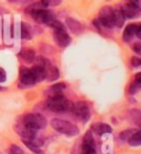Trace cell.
I'll list each match as a JSON object with an SVG mask.
<instances>
[{
    "label": "cell",
    "mask_w": 141,
    "mask_h": 154,
    "mask_svg": "<svg viewBox=\"0 0 141 154\" xmlns=\"http://www.w3.org/2000/svg\"><path fill=\"white\" fill-rule=\"evenodd\" d=\"M125 14L121 9H115L114 10V25L118 28H122L125 23Z\"/></svg>",
    "instance_id": "cell-18"
},
{
    "label": "cell",
    "mask_w": 141,
    "mask_h": 154,
    "mask_svg": "<svg viewBox=\"0 0 141 154\" xmlns=\"http://www.w3.org/2000/svg\"><path fill=\"white\" fill-rule=\"evenodd\" d=\"M121 10L124 12L125 17L129 18V19L137 18L141 14V9L139 7V5H134L132 2H128V4L124 5L122 8H121Z\"/></svg>",
    "instance_id": "cell-10"
},
{
    "label": "cell",
    "mask_w": 141,
    "mask_h": 154,
    "mask_svg": "<svg viewBox=\"0 0 141 154\" xmlns=\"http://www.w3.org/2000/svg\"><path fill=\"white\" fill-rule=\"evenodd\" d=\"M19 56L21 57V59L25 61L27 63H31L34 61L35 59V52L30 48H25V49H22L19 53Z\"/></svg>",
    "instance_id": "cell-15"
},
{
    "label": "cell",
    "mask_w": 141,
    "mask_h": 154,
    "mask_svg": "<svg viewBox=\"0 0 141 154\" xmlns=\"http://www.w3.org/2000/svg\"><path fill=\"white\" fill-rule=\"evenodd\" d=\"M9 1H12V2H13V1H18V0H9Z\"/></svg>",
    "instance_id": "cell-35"
},
{
    "label": "cell",
    "mask_w": 141,
    "mask_h": 154,
    "mask_svg": "<svg viewBox=\"0 0 141 154\" xmlns=\"http://www.w3.org/2000/svg\"><path fill=\"white\" fill-rule=\"evenodd\" d=\"M73 106V103L69 101L64 97L57 99H48L46 101V108L52 112H66L71 111Z\"/></svg>",
    "instance_id": "cell-2"
},
{
    "label": "cell",
    "mask_w": 141,
    "mask_h": 154,
    "mask_svg": "<svg viewBox=\"0 0 141 154\" xmlns=\"http://www.w3.org/2000/svg\"><path fill=\"white\" fill-rule=\"evenodd\" d=\"M137 26L136 25H128L124 30V35H122V40L126 42H129L131 39L134 38V35L137 32Z\"/></svg>",
    "instance_id": "cell-16"
},
{
    "label": "cell",
    "mask_w": 141,
    "mask_h": 154,
    "mask_svg": "<svg viewBox=\"0 0 141 154\" xmlns=\"http://www.w3.org/2000/svg\"><path fill=\"white\" fill-rule=\"evenodd\" d=\"M21 38L24 39V40L31 38V29L24 22L21 23Z\"/></svg>",
    "instance_id": "cell-21"
},
{
    "label": "cell",
    "mask_w": 141,
    "mask_h": 154,
    "mask_svg": "<svg viewBox=\"0 0 141 154\" xmlns=\"http://www.w3.org/2000/svg\"><path fill=\"white\" fill-rule=\"evenodd\" d=\"M30 14L33 17V19H34L37 22H39V23H45V25H48V26H50V23L55 19V16L52 11L45 10L43 8L32 11Z\"/></svg>",
    "instance_id": "cell-6"
},
{
    "label": "cell",
    "mask_w": 141,
    "mask_h": 154,
    "mask_svg": "<svg viewBox=\"0 0 141 154\" xmlns=\"http://www.w3.org/2000/svg\"><path fill=\"white\" fill-rule=\"evenodd\" d=\"M21 141H22V142L24 143V145H25L28 149H30L32 152H34V153H38V154H43V152L41 151V149H40V147L35 146V145H33V144L30 143V142H29V141H27V140H21Z\"/></svg>",
    "instance_id": "cell-24"
},
{
    "label": "cell",
    "mask_w": 141,
    "mask_h": 154,
    "mask_svg": "<svg viewBox=\"0 0 141 154\" xmlns=\"http://www.w3.org/2000/svg\"><path fill=\"white\" fill-rule=\"evenodd\" d=\"M129 116H130L131 121L136 123L138 126H141V111L137 109H132L129 110Z\"/></svg>",
    "instance_id": "cell-19"
},
{
    "label": "cell",
    "mask_w": 141,
    "mask_h": 154,
    "mask_svg": "<svg viewBox=\"0 0 141 154\" xmlns=\"http://www.w3.org/2000/svg\"><path fill=\"white\" fill-rule=\"evenodd\" d=\"M136 132V130H132V129H129V130H125L124 132H121L119 137H120L121 141H128L132 137V134Z\"/></svg>",
    "instance_id": "cell-23"
},
{
    "label": "cell",
    "mask_w": 141,
    "mask_h": 154,
    "mask_svg": "<svg viewBox=\"0 0 141 154\" xmlns=\"http://www.w3.org/2000/svg\"><path fill=\"white\" fill-rule=\"evenodd\" d=\"M0 90H2V89H1V88H0Z\"/></svg>",
    "instance_id": "cell-36"
},
{
    "label": "cell",
    "mask_w": 141,
    "mask_h": 154,
    "mask_svg": "<svg viewBox=\"0 0 141 154\" xmlns=\"http://www.w3.org/2000/svg\"><path fill=\"white\" fill-rule=\"evenodd\" d=\"M134 52L141 54V43H134Z\"/></svg>",
    "instance_id": "cell-30"
},
{
    "label": "cell",
    "mask_w": 141,
    "mask_h": 154,
    "mask_svg": "<svg viewBox=\"0 0 141 154\" xmlns=\"http://www.w3.org/2000/svg\"><path fill=\"white\" fill-rule=\"evenodd\" d=\"M53 35H54L55 42L57 43V46L61 48H65L71 43V37L69 35L67 31L65 28L61 29H54L53 31Z\"/></svg>",
    "instance_id": "cell-8"
},
{
    "label": "cell",
    "mask_w": 141,
    "mask_h": 154,
    "mask_svg": "<svg viewBox=\"0 0 141 154\" xmlns=\"http://www.w3.org/2000/svg\"><path fill=\"white\" fill-rule=\"evenodd\" d=\"M51 125L56 132L65 134L67 137H75L79 133L78 128L75 124H73L69 121H65V120L53 119L51 121Z\"/></svg>",
    "instance_id": "cell-1"
},
{
    "label": "cell",
    "mask_w": 141,
    "mask_h": 154,
    "mask_svg": "<svg viewBox=\"0 0 141 154\" xmlns=\"http://www.w3.org/2000/svg\"><path fill=\"white\" fill-rule=\"evenodd\" d=\"M136 35H137L138 38L141 40V26H139V27L137 28V32H136Z\"/></svg>",
    "instance_id": "cell-33"
},
{
    "label": "cell",
    "mask_w": 141,
    "mask_h": 154,
    "mask_svg": "<svg viewBox=\"0 0 141 154\" xmlns=\"http://www.w3.org/2000/svg\"><path fill=\"white\" fill-rule=\"evenodd\" d=\"M82 154H97L96 149H90V150L82 151Z\"/></svg>",
    "instance_id": "cell-31"
},
{
    "label": "cell",
    "mask_w": 141,
    "mask_h": 154,
    "mask_svg": "<svg viewBox=\"0 0 141 154\" xmlns=\"http://www.w3.org/2000/svg\"><path fill=\"white\" fill-rule=\"evenodd\" d=\"M96 143H95V140H94L93 135H92V132L88 131L85 133L84 137H83V143H82V151L84 150H90V149H96Z\"/></svg>",
    "instance_id": "cell-13"
},
{
    "label": "cell",
    "mask_w": 141,
    "mask_h": 154,
    "mask_svg": "<svg viewBox=\"0 0 141 154\" xmlns=\"http://www.w3.org/2000/svg\"><path fill=\"white\" fill-rule=\"evenodd\" d=\"M98 21L103 27L111 29L114 27V9H111L108 6H105L100 9Z\"/></svg>",
    "instance_id": "cell-5"
},
{
    "label": "cell",
    "mask_w": 141,
    "mask_h": 154,
    "mask_svg": "<svg viewBox=\"0 0 141 154\" xmlns=\"http://www.w3.org/2000/svg\"><path fill=\"white\" fill-rule=\"evenodd\" d=\"M141 90V83L140 82H137V81H134L132 83L130 84V87H129V94L134 95L136 94L137 92H139Z\"/></svg>",
    "instance_id": "cell-22"
},
{
    "label": "cell",
    "mask_w": 141,
    "mask_h": 154,
    "mask_svg": "<svg viewBox=\"0 0 141 154\" xmlns=\"http://www.w3.org/2000/svg\"><path fill=\"white\" fill-rule=\"evenodd\" d=\"M130 146H140L141 145V130L140 131H136L132 137L127 141Z\"/></svg>",
    "instance_id": "cell-20"
},
{
    "label": "cell",
    "mask_w": 141,
    "mask_h": 154,
    "mask_svg": "<svg viewBox=\"0 0 141 154\" xmlns=\"http://www.w3.org/2000/svg\"><path fill=\"white\" fill-rule=\"evenodd\" d=\"M71 111L77 119L82 120L83 122H87L90 118V109L85 101L76 102L75 104H73Z\"/></svg>",
    "instance_id": "cell-4"
},
{
    "label": "cell",
    "mask_w": 141,
    "mask_h": 154,
    "mask_svg": "<svg viewBox=\"0 0 141 154\" xmlns=\"http://www.w3.org/2000/svg\"><path fill=\"white\" fill-rule=\"evenodd\" d=\"M10 154H24V152L18 145L12 144L10 146Z\"/></svg>",
    "instance_id": "cell-27"
},
{
    "label": "cell",
    "mask_w": 141,
    "mask_h": 154,
    "mask_svg": "<svg viewBox=\"0 0 141 154\" xmlns=\"http://www.w3.org/2000/svg\"><path fill=\"white\" fill-rule=\"evenodd\" d=\"M14 130L21 137V140H30V139H32V137H34L37 135V130L27 125V124H24L23 122L16 124Z\"/></svg>",
    "instance_id": "cell-7"
},
{
    "label": "cell",
    "mask_w": 141,
    "mask_h": 154,
    "mask_svg": "<svg viewBox=\"0 0 141 154\" xmlns=\"http://www.w3.org/2000/svg\"><path fill=\"white\" fill-rule=\"evenodd\" d=\"M129 2H132L134 5H139V0H128Z\"/></svg>",
    "instance_id": "cell-34"
},
{
    "label": "cell",
    "mask_w": 141,
    "mask_h": 154,
    "mask_svg": "<svg viewBox=\"0 0 141 154\" xmlns=\"http://www.w3.org/2000/svg\"><path fill=\"white\" fill-rule=\"evenodd\" d=\"M61 2H62V0H41V4L43 5L44 8L48 7V6L55 7V6H59Z\"/></svg>",
    "instance_id": "cell-25"
},
{
    "label": "cell",
    "mask_w": 141,
    "mask_h": 154,
    "mask_svg": "<svg viewBox=\"0 0 141 154\" xmlns=\"http://www.w3.org/2000/svg\"><path fill=\"white\" fill-rule=\"evenodd\" d=\"M134 81H137V82H140L141 83V72L136 74V77H134Z\"/></svg>",
    "instance_id": "cell-32"
},
{
    "label": "cell",
    "mask_w": 141,
    "mask_h": 154,
    "mask_svg": "<svg viewBox=\"0 0 141 154\" xmlns=\"http://www.w3.org/2000/svg\"><path fill=\"white\" fill-rule=\"evenodd\" d=\"M131 64L134 68L139 67V66H141V59L140 58H137V57H132L131 58Z\"/></svg>",
    "instance_id": "cell-28"
},
{
    "label": "cell",
    "mask_w": 141,
    "mask_h": 154,
    "mask_svg": "<svg viewBox=\"0 0 141 154\" xmlns=\"http://www.w3.org/2000/svg\"><path fill=\"white\" fill-rule=\"evenodd\" d=\"M92 131L98 135H103L106 133H111L113 129L109 124H106V123H95L92 125Z\"/></svg>",
    "instance_id": "cell-12"
},
{
    "label": "cell",
    "mask_w": 141,
    "mask_h": 154,
    "mask_svg": "<svg viewBox=\"0 0 141 154\" xmlns=\"http://www.w3.org/2000/svg\"><path fill=\"white\" fill-rule=\"evenodd\" d=\"M6 79H7V73H6V71H4L2 68H0V83L4 82Z\"/></svg>",
    "instance_id": "cell-29"
},
{
    "label": "cell",
    "mask_w": 141,
    "mask_h": 154,
    "mask_svg": "<svg viewBox=\"0 0 141 154\" xmlns=\"http://www.w3.org/2000/svg\"><path fill=\"white\" fill-rule=\"evenodd\" d=\"M33 74H34V78L37 82H41L45 79L46 77V73H45V68L42 67V66H39V64H35L34 67L31 69Z\"/></svg>",
    "instance_id": "cell-17"
},
{
    "label": "cell",
    "mask_w": 141,
    "mask_h": 154,
    "mask_svg": "<svg viewBox=\"0 0 141 154\" xmlns=\"http://www.w3.org/2000/svg\"><path fill=\"white\" fill-rule=\"evenodd\" d=\"M66 26L69 27V29L74 35H79L83 31V27L81 25V22H78V21L73 19V18H67L66 19Z\"/></svg>",
    "instance_id": "cell-14"
},
{
    "label": "cell",
    "mask_w": 141,
    "mask_h": 154,
    "mask_svg": "<svg viewBox=\"0 0 141 154\" xmlns=\"http://www.w3.org/2000/svg\"><path fill=\"white\" fill-rule=\"evenodd\" d=\"M45 73H46V77L45 79H48V81H55L57 80L60 77V72H59V69L51 64V62H48L46 66H45Z\"/></svg>",
    "instance_id": "cell-11"
},
{
    "label": "cell",
    "mask_w": 141,
    "mask_h": 154,
    "mask_svg": "<svg viewBox=\"0 0 141 154\" xmlns=\"http://www.w3.org/2000/svg\"><path fill=\"white\" fill-rule=\"evenodd\" d=\"M20 82L21 84H24L25 87H31L37 83V80L34 78V74L31 69L22 68L20 70Z\"/></svg>",
    "instance_id": "cell-9"
},
{
    "label": "cell",
    "mask_w": 141,
    "mask_h": 154,
    "mask_svg": "<svg viewBox=\"0 0 141 154\" xmlns=\"http://www.w3.org/2000/svg\"><path fill=\"white\" fill-rule=\"evenodd\" d=\"M22 122L24 124H27V125L35 129L37 131L38 130L45 129V126H46V119L42 114H39V113H29V114H25L23 116Z\"/></svg>",
    "instance_id": "cell-3"
},
{
    "label": "cell",
    "mask_w": 141,
    "mask_h": 154,
    "mask_svg": "<svg viewBox=\"0 0 141 154\" xmlns=\"http://www.w3.org/2000/svg\"><path fill=\"white\" fill-rule=\"evenodd\" d=\"M66 88V84L63 83V82H61V83H56V84H53L52 87H50V89H52V90H54V91H60L62 92L64 89Z\"/></svg>",
    "instance_id": "cell-26"
}]
</instances>
